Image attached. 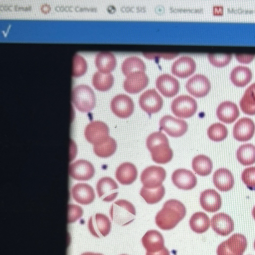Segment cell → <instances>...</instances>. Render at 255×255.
Here are the masks:
<instances>
[{"label": "cell", "instance_id": "1", "mask_svg": "<svg viewBox=\"0 0 255 255\" xmlns=\"http://www.w3.org/2000/svg\"><path fill=\"white\" fill-rule=\"evenodd\" d=\"M186 213V208L182 202L176 199H170L164 203L162 208L157 213L155 223L161 230H171L184 218Z\"/></svg>", "mask_w": 255, "mask_h": 255}, {"label": "cell", "instance_id": "2", "mask_svg": "<svg viewBox=\"0 0 255 255\" xmlns=\"http://www.w3.org/2000/svg\"><path fill=\"white\" fill-rule=\"evenodd\" d=\"M146 145L154 162L165 164L172 159L173 152L169 146L168 139L160 131L154 132L148 135Z\"/></svg>", "mask_w": 255, "mask_h": 255}, {"label": "cell", "instance_id": "3", "mask_svg": "<svg viewBox=\"0 0 255 255\" xmlns=\"http://www.w3.org/2000/svg\"><path fill=\"white\" fill-rule=\"evenodd\" d=\"M109 213L112 221L122 226L133 222L136 215L133 205L125 199L118 200L113 203Z\"/></svg>", "mask_w": 255, "mask_h": 255}, {"label": "cell", "instance_id": "4", "mask_svg": "<svg viewBox=\"0 0 255 255\" xmlns=\"http://www.w3.org/2000/svg\"><path fill=\"white\" fill-rule=\"evenodd\" d=\"M72 103L79 111L87 113L95 106L96 98L93 90L86 85L74 87L72 93Z\"/></svg>", "mask_w": 255, "mask_h": 255}, {"label": "cell", "instance_id": "5", "mask_svg": "<svg viewBox=\"0 0 255 255\" xmlns=\"http://www.w3.org/2000/svg\"><path fill=\"white\" fill-rule=\"evenodd\" d=\"M247 247L246 238L235 234L221 243L217 248V255H242Z\"/></svg>", "mask_w": 255, "mask_h": 255}, {"label": "cell", "instance_id": "6", "mask_svg": "<svg viewBox=\"0 0 255 255\" xmlns=\"http://www.w3.org/2000/svg\"><path fill=\"white\" fill-rule=\"evenodd\" d=\"M171 110L176 117L187 119L192 117L197 110L195 100L188 95H180L174 99L171 104Z\"/></svg>", "mask_w": 255, "mask_h": 255}, {"label": "cell", "instance_id": "7", "mask_svg": "<svg viewBox=\"0 0 255 255\" xmlns=\"http://www.w3.org/2000/svg\"><path fill=\"white\" fill-rule=\"evenodd\" d=\"M166 175L165 170L163 167L151 165L142 171L140 180L143 187L149 189L156 188L162 185Z\"/></svg>", "mask_w": 255, "mask_h": 255}, {"label": "cell", "instance_id": "8", "mask_svg": "<svg viewBox=\"0 0 255 255\" xmlns=\"http://www.w3.org/2000/svg\"><path fill=\"white\" fill-rule=\"evenodd\" d=\"M159 127L160 130L164 131L169 136L179 137L186 132L188 126L183 120L170 115H165L160 120Z\"/></svg>", "mask_w": 255, "mask_h": 255}, {"label": "cell", "instance_id": "9", "mask_svg": "<svg viewBox=\"0 0 255 255\" xmlns=\"http://www.w3.org/2000/svg\"><path fill=\"white\" fill-rule=\"evenodd\" d=\"M139 105L149 115L158 112L163 106V100L156 91L149 89L143 92L139 98Z\"/></svg>", "mask_w": 255, "mask_h": 255}, {"label": "cell", "instance_id": "10", "mask_svg": "<svg viewBox=\"0 0 255 255\" xmlns=\"http://www.w3.org/2000/svg\"><path fill=\"white\" fill-rule=\"evenodd\" d=\"M88 228L94 237L101 238L109 234L111 229V223L105 215L97 213L89 218Z\"/></svg>", "mask_w": 255, "mask_h": 255}, {"label": "cell", "instance_id": "11", "mask_svg": "<svg viewBox=\"0 0 255 255\" xmlns=\"http://www.w3.org/2000/svg\"><path fill=\"white\" fill-rule=\"evenodd\" d=\"M110 107L112 112L122 119L129 117L134 111L132 100L125 94H119L115 96L111 102Z\"/></svg>", "mask_w": 255, "mask_h": 255}, {"label": "cell", "instance_id": "12", "mask_svg": "<svg viewBox=\"0 0 255 255\" xmlns=\"http://www.w3.org/2000/svg\"><path fill=\"white\" fill-rule=\"evenodd\" d=\"M109 128L103 122H91L86 127L84 135L87 140L95 145L109 136Z\"/></svg>", "mask_w": 255, "mask_h": 255}, {"label": "cell", "instance_id": "13", "mask_svg": "<svg viewBox=\"0 0 255 255\" xmlns=\"http://www.w3.org/2000/svg\"><path fill=\"white\" fill-rule=\"evenodd\" d=\"M186 88L191 95L197 98H201L206 96L209 92L211 84L205 76L197 74L187 81Z\"/></svg>", "mask_w": 255, "mask_h": 255}, {"label": "cell", "instance_id": "14", "mask_svg": "<svg viewBox=\"0 0 255 255\" xmlns=\"http://www.w3.org/2000/svg\"><path fill=\"white\" fill-rule=\"evenodd\" d=\"M119 186L116 181L109 177H104L99 180L96 185L98 195L102 201H113L118 194Z\"/></svg>", "mask_w": 255, "mask_h": 255}, {"label": "cell", "instance_id": "15", "mask_svg": "<svg viewBox=\"0 0 255 255\" xmlns=\"http://www.w3.org/2000/svg\"><path fill=\"white\" fill-rule=\"evenodd\" d=\"M69 173L70 176L75 180L86 181L93 177L95 169L90 162L80 159L70 164Z\"/></svg>", "mask_w": 255, "mask_h": 255}, {"label": "cell", "instance_id": "16", "mask_svg": "<svg viewBox=\"0 0 255 255\" xmlns=\"http://www.w3.org/2000/svg\"><path fill=\"white\" fill-rule=\"evenodd\" d=\"M171 180L176 187L185 190L192 189L197 183L196 176L192 171L185 169L175 170L171 175Z\"/></svg>", "mask_w": 255, "mask_h": 255}, {"label": "cell", "instance_id": "17", "mask_svg": "<svg viewBox=\"0 0 255 255\" xmlns=\"http://www.w3.org/2000/svg\"><path fill=\"white\" fill-rule=\"evenodd\" d=\"M255 132V124L250 118L245 117L240 119L233 128V136L239 141L250 140Z\"/></svg>", "mask_w": 255, "mask_h": 255}, {"label": "cell", "instance_id": "18", "mask_svg": "<svg viewBox=\"0 0 255 255\" xmlns=\"http://www.w3.org/2000/svg\"><path fill=\"white\" fill-rule=\"evenodd\" d=\"M155 85L161 94L168 98L175 96L180 88L178 81L167 74L159 76L156 80Z\"/></svg>", "mask_w": 255, "mask_h": 255}, {"label": "cell", "instance_id": "19", "mask_svg": "<svg viewBox=\"0 0 255 255\" xmlns=\"http://www.w3.org/2000/svg\"><path fill=\"white\" fill-rule=\"evenodd\" d=\"M148 81V78L144 72H136L127 77L123 87L127 92L136 94L144 89L147 86Z\"/></svg>", "mask_w": 255, "mask_h": 255}, {"label": "cell", "instance_id": "20", "mask_svg": "<svg viewBox=\"0 0 255 255\" xmlns=\"http://www.w3.org/2000/svg\"><path fill=\"white\" fill-rule=\"evenodd\" d=\"M211 227L218 235L226 236L234 229V223L231 217L224 213L214 215L211 221Z\"/></svg>", "mask_w": 255, "mask_h": 255}, {"label": "cell", "instance_id": "21", "mask_svg": "<svg viewBox=\"0 0 255 255\" xmlns=\"http://www.w3.org/2000/svg\"><path fill=\"white\" fill-rule=\"evenodd\" d=\"M196 68V65L194 59L189 56H183L173 63L171 72L178 77L185 78L191 75Z\"/></svg>", "mask_w": 255, "mask_h": 255}, {"label": "cell", "instance_id": "22", "mask_svg": "<svg viewBox=\"0 0 255 255\" xmlns=\"http://www.w3.org/2000/svg\"><path fill=\"white\" fill-rule=\"evenodd\" d=\"M200 203L202 208L208 212L218 211L222 205L220 194L214 189H206L201 192Z\"/></svg>", "mask_w": 255, "mask_h": 255}, {"label": "cell", "instance_id": "23", "mask_svg": "<svg viewBox=\"0 0 255 255\" xmlns=\"http://www.w3.org/2000/svg\"><path fill=\"white\" fill-rule=\"evenodd\" d=\"M143 247L146 252L153 253L161 251L164 247V240L162 234L156 230L146 232L141 239Z\"/></svg>", "mask_w": 255, "mask_h": 255}, {"label": "cell", "instance_id": "24", "mask_svg": "<svg viewBox=\"0 0 255 255\" xmlns=\"http://www.w3.org/2000/svg\"><path fill=\"white\" fill-rule=\"evenodd\" d=\"M73 199L82 205H88L94 200L95 195L93 188L86 183H77L71 189Z\"/></svg>", "mask_w": 255, "mask_h": 255}, {"label": "cell", "instance_id": "25", "mask_svg": "<svg viewBox=\"0 0 255 255\" xmlns=\"http://www.w3.org/2000/svg\"><path fill=\"white\" fill-rule=\"evenodd\" d=\"M137 174L136 166L130 162H126L119 166L116 171L115 176L120 183L128 185L135 181Z\"/></svg>", "mask_w": 255, "mask_h": 255}, {"label": "cell", "instance_id": "26", "mask_svg": "<svg viewBox=\"0 0 255 255\" xmlns=\"http://www.w3.org/2000/svg\"><path fill=\"white\" fill-rule=\"evenodd\" d=\"M216 115L218 119L221 122L231 124L236 120L240 115L237 106L231 101H225L221 103L218 107Z\"/></svg>", "mask_w": 255, "mask_h": 255}, {"label": "cell", "instance_id": "27", "mask_svg": "<svg viewBox=\"0 0 255 255\" xmlns=\"http://www.w3.org/2000/svg\"><path fill=\"white\" fill-rule=\"evenodd\" d=\"M213 181L215 187L220 191L226 192L234 185V178L231 172L226 168H220L213 174Z\"/></svg>", "mask_w": 255, "mask_h": 255}, {"label": "cell", "instance_id": "28", "mask_svg": "<svg viewBox=\"0 0 255 255\" xmlns=\"http://www.w3.org/2000/svg\"><path fill=\"white\" fill-rule=\"evenodd\" d=\"M95 64L99 71L110 73L115 68L117 60L111 52H101L96 55Z\"/></svg>", "mask_w": 255, "mask_h": 255}, {"label": "cell", "instance_id": "29", "mask_svg": "<svg viewBox=\"0 0 255 255\" xmlns=\"http://www.w3.org/2000/svg\"><path fill=\"white\" fill-rule=\"evenodd\" d=\"M252 78L251 70L247 67L238 66L231 72L230 79L236 86L242 87L248 84Z\"/></svg>", "mask_w": 255, "mask_h": 255}, {"label": "cell", "instance_id": "30", "mask_svg": "<svg viewBox=\"0 0 255 255\" xmlns=\"http://www.w3.org/2000/svg\"><path fill=\"white\" fill-rule=\"evenodd\" d=\"M117 144L116 140L109 136L101 142L94 145L93 150L96 155L102 158H107L116 152Z\"/></svg>", "mask_w": 255, "mask_h": 255}, {"label": "cell", "instance_id": "31", "mask_svg": "<svg viewBox=\"0 0 255 255\" xmlns=\"http://www.w3.org/2000/svg\"><path fill=\"white\" fill-rule=\"evenodd\" d=\"M240 106L245 114L255 115V83L251 85L246 90L240 101Z\"/></svg>", "mask_w": 255, "mask_h": 255}, {"label": "cell", "instance_id": "32", "mask_svg": "<svg viewBox=\"0 0 255 255\" xmlns=\"http://www.w3.org/2000/svg\"><path fill=\"white\" fill-rule=\"evenodd\" d=\"M192 166L196 173L201 176H206L211 173L213 163L209 157L199 154L193 159Z\"/></svg>", "mask_w": 255, "mask_h": 255}, {"label": "cell", "instance_id": "33", "mask_svg": "<svg viewBox=\"0 0 255 255\" xmlns=\"http://www.w3.org/2000/svg\"><path fill=\"white\" fill-rule=\"evenodd\" d=\"M210 225L209 218L206 214L202 212L195 213L189 220L190 228L197 234H202L207 231Z\"/></svg>", "mask_w": 255, "mask_h": 255}, {"label": "cell", "instance_id": "34", "mask_svg": "<svg viewBox=\"0 0 255 255\" xmlns=\"http://www.w3.org/2000/svg\"><path fill=\"white\" fill-rule=\"evenodd\" d=\"M114 82V77L110 73L97 71L92 77L93 86L100 91L109 90L112 87Z\"/></svg>", "mask_w": 255, "mask_h": 255}, {"label": "cell", "instance_id": "35", "mask_svg": "<svg viewBox=\"0 0 255 255\" xmlns=\"http://www.w3.org/2000/svg\"><path fill=\"white\" fill-rule=\"evenodd\" d=\"M238 161L245 166L255 163V146L251 143L241 145L237 151Z\"/></svg>", "mask_w": 255, "mask_h": 255}, {"label": "cell", "instance_id": "36", "mask_svg": "<svg viewBox=\"0 0 255 255\" xmlns=\"http://www.w3.org/2000/svg\"><path fill=\"white\" fill-rule=\"evenodd\" d=\"M146 66L143 61L136 56H131L126 59L122 64V71L126 76L136 72H144Z\"/></svg>", "mask_w": 255, "mask_h": 255}, {"label": "cell", "instance_id": "37", "mask_svg": "<svg viewBox=\"0 0 255 255\" xmlns=\"http://www.w3.org/2000/svg\"><path fill=\"white\" fill-rule=\"evenodd\" d=\"M165 193L164 187L160 186L153 189L142 187L140 191V195L149 204H156L159 202L164 197Z\"/></svg>", "mask_w": 255, "mask_h": 255}, {"label": "cell", "instance_id": "38", "mask_svg": "<svg viewBox=\"0 0 255 255\" xmlns=\"http://www.w3.org/2000/svg\"><path fill=\"white\" fill-rule=\"evenodd\" d=\"M209 138L214 141H221L228 135V129L224 125L217 123L211 125L207 129Z\"/></svg>", "mask_w": 255, "mask_h": 255}, {"label": "cell", "instance_id": "39", "mask_svg": "<svg viewBox=\"0 0 255 255\" xmlns=\"http://www.w3.org/2000/svg\"><path fill=\"white\" fill-rule=\"evenodd\" d=\"M87 64L85 59L81 55L76 54L73 59L72 76L78 77L86 72Z\"/></svg>", "mask_w": 255, "mask_h": 255}, {"label": "cell", "instance_id": "40", "mask_svg": "<svg viewBox=\"0 0 255 255\" xmlns=\"http://www.w3.org/2000/svg\"><path fill=\"white\" fill-rule=\"evenodd\" d=\"M208 58L210 62L217 67H222L228 65L232 59L231 54H209Z\"/></svg>", "mask_w": 255, "mask_h": 255}, {"label": "cell", "instance_id": "41", "mask_svg": "<svg viewBox=\"0 0 255 255\" xmlns=\"http://www.w3.org/2000/svg\"><path fill=\"white\" fill-rule=\"evenodd\" d=\"M243 182L250 189H255V167L246 168L242 173Z\"/></svg>", "mask_w": 255, "mask_h": 255}, {"label": "cell", "instance_id": "42", "mask_svg": "<svg viewBox=\"0 0 255 255\" xmlns=\"http://www.w3.org/2000/svg\"><path fill=\"white\" fill-rule=\"evenodd\" d=\"M83 215V210L77 205H68V223H72L79 220Z\"/></svg>", "mask_w": 255, "mask_h": 255}, {"label": "cell", "instance_id": "43", "mask_svg": "<svg viewBox=\"0 0 255 255\" xmlns=\"http://www.w3.org/2000/svg\"><path fill=\"white\" fill-rule=\"evenodd\" d=\"M236 57L241 63H249L251 62L255 57L254 55L236 54Z\"/></svg>", "mask_w": 255, "mask_h": 255}, {"label": "cell", "instance_id": "44", "mask_svg": "<svg viewBox=\"0 0 255 255\" xmlns=\"http://www.w3.org/2000/svg\"><path fill=\"white\" fill-rule=\"evenodd\" d=\"M146 255H170V253L168 249L164 247L161 251L156 253L146 252Z\"/></svg>", "mask_w": 255, "mask_h": 255}, {"label": "cell", "instance_id": "45", "mask_svg": "<svg viewBox=\"0 0 255 255\" xmlns=\"http://www.w3.org/2000/svg\"><path fill=\"white\" fill-rule=\"evenodd\" d=\"M81 255H102L101 254H99V253H91V252H86V253H83Z\"/></svg>", "mask_w": 255, "mask_h": 255}, {"label": "cell", "instance_id": "46", "mask_svg": "<svg viewBox=\"0 0 255 255\" xmlns=\"http://www.w3.org/2000/svg\"><path fill=\"white\" fill-rule=\"evenodd\" d=\"M252 215H253L254 219L255 220V206H254V207L253 208V209L252 210Z\"/></svg>", "mask_w": 255, "mask_h": 255}, {"label": "cell", "instance_id": "47", "mask_svg": "<svg viewBox=\"0 0 255 255\" xmlns=\"http://www.w3.org/2000/svg\"><path fill=\"white\" fill-rule=\"evenodd\" d=\"M254 249H255V242H254Z\"/></svg>", "mask_w": 255, "mask_h": 255}, {"label": "cell", "instance_id": "48", "mask_svg": "<svg viewBox=\"0 0 255 255\" xmlns=\"http://www.w3.org/2000/svg\"><path fill=\"white\" fill-rule=\"evenodd\" d=\"M125 255V254H123V255Z\"/></svg>", "mask_w": 255, "mask_h": 255}]
</instances>
